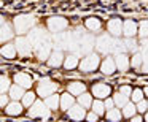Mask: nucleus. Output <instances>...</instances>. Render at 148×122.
I'll return each mask as SVG.
<instances>
[{"mask_svg": "<svg viewBox=\"0 0 148 122\" xmlns=\"http://www.w3.org/2000/svg\"><path fill=\"white\" fill-rule=\"evenodd\" d=\"M35 26V18L32 14H19L13 19V27H14V32L16 33H26L30 32L32 27Z\"/></svg>", "mask_w": 148, "mask_h": 122, "instance_id": "obj_1", "label": "nucleus"}, {"mask_svg": "<svg viewBox=\"0 0 148 122\" xmlns=\"http://www.w3.org/2000/svg\"><path fill=\"white\" fill-rule=\"evenodd\" d=\"M27 38H29V41L32 43L34 48H38V46H42L43 43H49L51 41V37H49V33H46L45 29H34L30 30L29 33H27Z\"/></svg>", "mask_w": 148, "mask_h": 122, "instance_id": "obj_2", "label": "nucleus"}, {"mask_svg": "<svg viewBox=\"0 0 148 122\" xmlns=\"http://www.w3.org/2000/svg\"><path fill=\"white\" fill-rule=\"evenodd\" d=\"M100 64V57L99 54H94V52H91V54L84 56V59L80 62V70L83 71V73H89V71H94L97 67H99Z\"/></svg>", "mask_w": 148, "mask_h": 122, "instance_id": "obj_3", "label": "nucleus"}, {"mask_svg": "<svg viewBox=\"0 0 148 122\" xmlns=\"http://www.w3.org/2000/svg\"><path fill=\"white\" fill-rule=\"evenodd\" d=\"M94 43H96V40H94L92 35H81L80 37V41H78V51H77V56H88L91 54V51H92L94 48Z\"/></svg>", "mask_w": 148, "mask_h": 122, "instance_id": "obj_4", "label": "nucleus"}, {"mask_svg": "<svg viewBox=\"0 0 148 122\" xmlns=\"http://www.w3.org/2000/svg\"><path fill=\"white\" fill-rule=\"evenodd\" d=\"M56 90H58V84L49 81L48 78H43L38 83V87H37V94H38L40 97H45V98L49 95H53Z\"/></svg>", "mask_w": 148, "mask_h": 122, "instance_id": "obj_5", "label": "nucleus"}, {"mask_svg": "<svg viewBox=\"0 0 148 122\" xmlns=\"http://www.w3.org/2000/svg\"><path fill=\"white\" fill-rule=\"evenodd\" d=\"M113 41L115 40L110 35H100L99 38L96 40V48L100 54H110L113 49Z\"/></svg>", "mask_w": 148, "mask_h": 122, "instance_id": "obj_6", "label": "nucleus"}, {"mask_svg": "<svg viewBox=\"0 0 148 122\" xmlns=\"http://www.w3.org/2000/svg\"><path fill=\"white\" fill-rule=\"evenodd\" d=\"M69 26V21L65 18H61V16H53L48 19V29L49 32L53 33H59L62 30H65Z\"/></svg>", "mask_w": 148, "mask_h": 122, "instance_id": "obj_7", "label": "nucleus"}, {"mask_svg": "<svg viewBox=\"0 0 148 122\" xmlns=\"http://www.w3.org/2000/svg\"><path fill=\"white\" fill-rule=\"evenodd\" d=\"M14 45H16V49H18V54L23 56V57H26V56H30L32 54V43L29 41V38H24V37H18L16 41H14Z\"/></svg>", "mask_w": 148, "mask_h": 122, "instance_id": "obj_8", "label": "nucleus"}, {"mask_svg": "<svg viewBox=\"0 0 148 122\" xmlns=\"http://www.w3.org/2000/svg\"><path fill=\"white\" fill-rule=\"evenodd\" d=\"M29 116L30 117H48L49 116V111H48V106H46V103L43 102H35L32 106H30L29 109Z\"/></svg>", "mask_w": 148, "mask_h": 122, "instance_id": "obj_9", "label": "nucleus"}, {"mask_svg": "<svg viewBox=\"0 0 148 122\" xmlns=\"http://www.w3.org/2000/svg\"><path fill=\"white\" fill-rule=\"evenodd\" d=\"M112 89H110L108 84H103V83H99V84H94L92 86V95L97 97V98H107L110 95Z\"/></svg>", "mask_w": 148, "mask_h": 122, "instance_id": "obj_10", "label": "nucleus"}, {"mask_svg": "<svg viewBox=\"0 0 148 122\" xmlns=\"http://www.w3.org/2000/svg\"><path fill=\"white\" fill-rule=\"evenodd\" d=\"M67 114H69V117H70V119H73V121H78V122L88 116L86 113H84V108H83L81 105H73V106H72V108L67 111Z\"/></svg>", "mask_w": 148, "mask_h": 122, "instance_id": "obj_11", "label": "nucleus"}, {"mask_svg": "<svg viewBox=\"0 0 148 122\" xmlns=\"http://www.w3.org/2000/svg\"><path fill=\"white\" fill-rule=\"evenodd\" d=\"M48 65L53 68L59 67V65H64V52H62L61 49H54L53 54L49 56V59H48Z\"/></svg>", "mask_w": 148, "mask_h": 122, "instance_id": "obj_12", "label": "nucleus"}, {"mask_svg": "<svg viewBox=\"0 0 148 122\" xmlns=\"http://www.w3.org/2000/svg\"><path fill=\"white\" fill-rule=\"evenodd\" d=\"M138 32V26L134 22V21H126L124 26H123V35L126 38H134Z\"/></svg>", "mask_w": 148, "mask_h": 122, "instance_id": "obj_13", "label": "nucleus"}, {"mask_svg": "<svg viewBox=\"0 0 148 122\" xmlns=\"http://www.w3.org/2000/svg\"><path fill=\"white\" fill-rule=\"evenodd\" d=\"M51 49H53V43L51 41H49V43H43L42 46L37 48V57H38L40 60H48L49 56L53 54Z\"/></svg>", "mask_w": 148, "mask_h": 122, "instance_id": "obj_14", "label": "nucleus"}, {"mask_svg": "<svg viewBox=\"0 0 148 122\" xmlns=\"http://www.w3.org/2000/svg\"><path fill=\"white\" fill-rule=\"evenodd\" d=\"M116 70V62L113 57H107L103 59L102 65H100V71H102L103 75H113Z\"/></svg>", "mask_w": 148, "mask_h": 122, "instance_id": "obj_15", "label": "nucleus"}, {"mask_svg": "<svg viewBox=\"0 0 148 122\" xmlns=\"http://www.w3.org/2000/svg\"><path fill=\"white\" fill-rule=\"evenodd\" d=\"M123 26H124V22H121L119 19H112L108 21V32L118 38L119 35H123Z\"/></svg>", "mask_w": 148, "mask_h": 122, "instance_id": "obj_16", "label": "nucleus"}, {"mask_svg": "<svg viewBox=\"0 0 148 122\" xmlns=\"http://www.w3.org/2000/svg\"><path fill=\"white\" fill-rule=\"evenodd\" d=\"M14 37V27L11 26V24H8L7 21H3V24H2V35H0V40L2 41H8V40H11Z\"/></svg>", "mask_w": 148, "mask_h": 122, "instance_id": "obj_17", "label": "nucleus"}, {"mask_svg": "<svg viewBox=\"0 0 148 122\" xmlns=\"http://www.w3.org/2000/svg\"><path fill=\"white\" fill-rule=\"evenodd\" d=\"M115 62H116V68H118L119 71H126L129 68V64H131V60H129V57L126 56V52L116 54L115 56Z\"/></svg>", "mask_w": 148, "mask_h": 122, "instance_id": "obj_18", "label": "nucleus"}, {"mask_svg": "<svg viewBox=\"0 0 148 122\" xmlns=\"http://www.w3.org/2000/svg\"><path fill=\"white\" fill-rule=\"evenodd\" d=\"M14 83L19 84L21 87H27L29 89L32 86V76L27 73H16L14 75Z\"/></svg>", "mask_w": 148, "mask_h": 122, "instance_id": "obj_19", "label": "nucleus"}, {"mask_svg": "<svg viewBox=\"0 0 148 122\" xmlns=\"http://www.w3.org/2000/svg\"><path fill=\"white\" fill-rule=\"evenodd\" d=\"M84 90H86V86H84L83 83H80V81H73V83L69 84V94H72V95H83Z\"/></svg>", "mask_w": 148, "mask_h": 122, "instance_id": "obj_20", "label": "nucleus"}, {"mask_svg": "<svg viewBox=\"0 0 148 122\" xmlns=\"http://www.w3.org/2000/svg\"><path fill=\"white\" fill-rule=\"evenodd\" d=\"M18 54V49H16V45L13 43H7L5 46H2V56L5 59H14Z\"/></svg>", "mask_w": 148, "mask_h": 122, "instance_id": "obj_21", "label": "nucleus"}, {"mask_svg": "<svg viewBox=\"0 0 148 122\" xmlns=\"http://www.w3.org/2000/svg\"><path fill=\"white\" fill-rule=\"evenodd\" d=\"M23 106L24 105H21V103H18V102H11L10 105L5 108V113H7L8 116H19L21 113H23Z\"/></svg>", "mask_w": 148, "mask_h": 122, "instance_id": "obj_22", "label": "nucleus"}, {"mask_svg": "<svg viewBox=\"0 0 148 122\" xmlns=\"http://www.w3.org/2000/svg\"><path fill=\"white\" fill-rule=\"evenodd\" d=\"M24 97V87H21L19 84H13L10 89V98L13 100V102H18L19 98H23Z\"/></svg>", "mask_w": 148, "mask_h": 122, "instance_id": "obj_23", "label": "nucleus"}, {"mask_svg": "<svg viewBox=\"0 0 148 122\" xmlns=\"http://www.w3.org/2000/svg\"><path fill=\"white\" fill-rule=\"evenodd\" d=\"M45 103H46V106H48L49 109H58L59 106H61V95L53 94V95H49V97L45 98Z\"/></svg>", "mask_w": 148, "mask_h": 122, "instance_id": "obj_24", "label": "nucleus"}, {"mask_svg": "<svg viewBox=\"0 0 148 122\" xmlns=\"http://www.w3.org/2000/svg\"><path fill=\"white\" fill-rule=\"evenodd\" d=\"M84 26H86V29L91 30V32H97V30H100V27H102V22H100L97 18H88V19L84 21Z\"/></svg>", "mask_w": 148, "mask_h": 122, "instance_id": "obj_25", "label": "nucleus"}, {"mask_svg": "<svg viewBox=\"0 0 148 122\" xmlns=\"http://www.w3.org/2000/svg\"><path fill=\"white\" fill-rule=\"evenodd\" d=\"M72 106H73V97H72V94H62L61 95V108L69 111Z\"/></svg>", "mask_w": 148, "mask_h": 122, "instance_id": "obj_26", "label": "nucleus"}, {"mask_svg": "<svg viewBox=\"0 0 148 122\" xmlns=\"http://www.w3.org/2000/svg\"><path fill=\"white\" fill-rule=\"evenodd\" d=\"M78 59H80V56H77V54L67 56V57H65V60H64V67L67 68V70H72V68L78 67Z\"/></svg>", "mask_w": 148, "mask_h": 122, "instance_id": "obj_27", "label": "nucleus"}, {"mask_svg": "<svg viewBox=\"0 0 148 122\" xmlns=\"http://www.w3.org/2000/svg\"><path fill=\"white\" fill-rule=\"evenodd\" d=\"M123 117V113L119 111L118 108H113V109H108V113H107V119H108L110 122H119Z\"/></svg>", "mask_w": 148, "mask_h": 122, "instance_id": "obj_28", "label": "nucleus"}, {"mask_svg": "<svg viewBox=\"0 0 148 122\" xmlns=\"http://www.w3.org/2000/svg\"><path fill=\"white\" fill-rule=\"evenodd\" d=\"M92 97H91V94H86L84 92L83 95L78 97V105H81L83 108H89V106H92Z\"/></svg>", "mask_w": 148, "mask_h": 122, "instance_id": "obj_29", "label": "nucleus"}, {"mask_svg": "<svg viewBox=\"0 0 148 122\" xmlns=\"http://www.w3.org/2000/svg\"><path fill=\"white\" fill-rule=\"evenodd\" d=\"M113 100H115V105H116V108H124V106L129 103V97L123 95L121 92H118V94H116V95L113 97Z\"/></svg>", "mask_w": 148, "mask_h": 122, "instance_id": "obj_30", "label": "nucleus"}, {"mask_svg": "<svg viewBox=\"0 0 148 122\" xmlns=\"http://www.w3.org/2000/svg\"><path fill=\"white\" fill-rule=\"evenodd\" d=\"M135 113H137V106L134 103H127V105L123 108V116L124 117H134Z\"/></svg>", "mask_w": 148, "mask_h": 122, "instance_id": "obj_31", "label": "nucleus"}, {"mask_svg": "<svg viewBox=\"0 0 148 122\" xmlns=\"http://www.w3.org/2000/svg\"><path fill=\"white\" fill-rule=\"evenodd\" d=\"M138 37L140 40H148V21H142L138 24Z\"/></svg>", "mask_w": 148, "mask_h": 122, "instance_id": "obj_32", "label": "nucleus"}, {"mask_svg": "<svg viewBox=\"0 0 148 122\" xmlns=\"http://www.w3.org/2000/svg\"><path fill=\"white\" fill-rule=\"evenodd\" d=\"M131 65H132L134 68H140L142 65H143V56H142V52H135V54L132 56Z\"/></svg>", "mask_w": 148, "mask_h": 122, "instance_id": "obj_33", "label": "nucleus"}, {"mask_svg": "<svg viewBox=\"0 0 148 122\" xmlns=\"http://www.w3.org/2000/svg\"><path fill=\"white\" fill-rule=\"evenodd\" d=\"M34 103H35V94H34V92L24 94V97H23V105L27 106V108H30Z\"/></svg>", "mask_w": 148, "mask_h": 122, "instance_id": "obj_34", "label": "nucleus"}, {"mask_svg": "<svg viewBox=\"0 0 148 122\" xmlns=\"http://www.w3.org/2000/svg\"><path fill=\"white\" fill-rule=\"evenodd\" d=\"M0 89H2V94L10 92L11 89V81L8 76H2V81H0Z\"/></svg>", "mask_w": 148, "mask_h": 122, "instance_id": "obj_35", "label": "nucleus"}, {"mask_svg": "<svg viewBox=\"0 0 148 122\" xmlns=\"http://www.w3.org/2000/svg\"><path fill=\"white\" fill-rule=\"evenodd\" d=\"M105 103H102V102H100V100H97V102H94L92 103V111L94 113H96V114H103V111H105Z\"/></svg>", "mask_w": 148, "mask_h": 122, "instance_id": "obj_36", "label": "nucleus"}, {"mask_svg": "<svg viewBox=\"0 0 148 122\" xmlns=\"http://www.w3.org/2000/svg\"><path fill=\"white\" fill-rule=\"evenodd\" d=\"M142 56H143V65H142V71L148 73V45L143 46V49H142Z\"/></svg>", "mask_w": 148, "mask_h": 122, "instance_id": "obj_37", "label": "nucleus"}, {"mask_svg": "<svg viewBox=\"0 0 148 122\" xmlns=\"http://www.w3.org/2000/svg\"><path fill=\"white\" fill-rule=\"evenodd\" d=\"M124 45H126V49H127V51H131V52L137 51V41H135L134 38H126Z\"/></svg>", "mask_w": 148, "mask_h": 122, "instance_id": "obj_38", "label": "nucleus"}, {"mask_svg": "<svg viewBox=\"0 0 148 122\" xmlns=\"http://www.w3.org/2000/svg\"><path fill=\"white\" fill-rule=\"evenodd\" d=\"M143 95H145V92L142 89H135L134 92H132V100H134V102H142V100H143Z\"/></svg>", "mask_w": 148, "mask_h": 122, "instance_id": "obj_39", "label": "nucleus"}, {"mask_svg": "<svg viewBox=\"0 0 148 122\" xmlns=\"http://www.w3.org/2000/svg\"><path fill=\"white\" fill-rule=\"evenodd\" d=\"M147 109H148V102L142 100V102L137 103V111H138V113H145Z\"/></svg>", "mask_w": 148, "mask_h": 122, "instance_id": "obj_40", "label": "nucleus"}, {"mask_svg": "<svg viewBox=\"0 0 148 122\" xmlns=\"http://www.w3.org/2000/svg\"><path fill=\"white\" fill-rule=\"evenodd\" d=\"M119 92H121L123 95L129 97V95H132V92H134V90H132V89H131V87H129V86H123L121 89H119Z\"/></svg>", "mask_w": 148, "mask_h": 122, "instance_id": "obj_41", "label": "nucleus"}, {"mask_svg": "<svg viewBox=\"0 0 148 122\" xmlns=\"http://www.w3.org/2000/svg\"><path fill=\"white\" fill-rule=\"evenodd\" d=\"M8 100H10V95H5V94H2V98H0V105H2V108H7L10 103H8Z\"/></svg>", "mask_w": 148, "mask_h": 122, "instance_id": "obj_42", "label": "nucleus"}, {"mask_svg": "<svg viewBox=\"0 0 148 122\" xmlns=\"http://www.w3.org/2000/svg\"><path fill=\"white\" fill-rule=\"evenodd\" d=\"M103 103H105V108L107 109H113V108H115V100H113V98H105V102H103Z\"/></svg>", "mask_w": 148, "mask_h": 122, "instance_id": "obj_43", "label": "nucleus"}, {"mask_svg": "<svg viewBox=\"0 0 148 122\" xmlns=\"http://www.w3.org/2000/svg\"><path fill=\"white\" fill-rule=\"evenodd\" d=\"M97 116H99V114H96V113H94V111H91L89 114L86 116L88 122H97Z\"/></svg>", "mask_w": 148, "mask_h": 122, "instance_id": "obj_44", "label": "nucleus"}, {"mask_svg": "<svg viewBox=\"0 0 148 122\" xmlns=\"http://www.w3.org/2000/svg\"><path fill=\"white\" fill-rule=\"evenodd\" d=\"M132 122H142V116H134V117H131Z\"/></svg>", "mask_w": 148, "mask_h": 122, "instance_id": "obj_45", "label": "nucleus"}, {"mask_svg": "<svg viewBox=\"0 0 148 122\" xmlns=\"http://www.w3.org/2000/svg\"><path fill=\"white\" fill-rule=\"evenodd\" d=\"M143 92H145V95H148V87H145V90H143Z\"/></svg>", "mask_w": 148, "mask_h": 122, "instance_id": "obj_46", "label": "nucleus"}, {"mask_svg": "<svg viewBox=\"0 0 148 122\" xmlns=\"http://www.w3.org/2000/svg\"><path fill=\"white\" fill-rule=\"evenodd\" d=\"M145 121H147V122H148V114H147V116H145Z\"/></svg>", "mask_w": 148, "mask_h": 122, "instance_id": "obj_47", "label": "nucleus"}]
</instances>
